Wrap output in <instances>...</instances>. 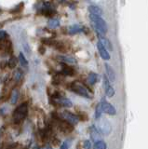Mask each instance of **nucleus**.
<instances>
[{"label": "nucleus", "mask_w": 148, "mask_h": 149, "mask_svg": "<svg viewBox=\"0 0 148 149\" xmlns=\"http://www.w3.org/2000/svg\"><path fill=\"white\" fill-rule=\"evenodd\" d=\"M96 32V35H97V37H98L99 41L101 42V44H103L106 49L108 50H113V46H112V43L110 42V40L108 38H106L105 37V35L103 34V33H101L99 31H95Z\"/></svg>", "instance_id": "423d86ee"}, {"label": "nucleus", "mask_w": 148, "mask_h": 149, "mask_svg": "<svg viewBox=\"0 0 148 149\" xmlns=\"http://www.w3.org/2000/svg\"><path fill=\"white\" fill-rule=\"evenodd\" d=\"M98 130L103 134H109L111 132V126L106 119L101 120L98 125Z\"/></svg>", "instance_id": "1a4fd4ad"}, {"label": "nucleus", "mask_w": 148, "mask_h": 149, "mask_svg": "<svg viewBox=\"0 0 148 149\" xmlns=\"http://www.w3.org/2000/svg\"><path fill=\"white\" fill-rule=\"evenodd\" d=\"M81 31H82V27L78 24L71 25L68 28V34L69 35H76V34H78V33H80Z\"/></svg>", "instance_id": "dca6fc26"}, {"label": "nucleus", "mask_w": 148, "mask_h": 149, "mask_svg": "<svg viewBox=\"0 0 148 149\" xmlns=\"http://www.w3.org/2000/svg\"><path fill=\"white\" fill-rule=\"evenodd\" d=\"M103 112H104V110H103L101 104V102H100L99 104H97L96 108H95V118H100L101 114H103Z\"/></svg>", "instance_id": "412c9836"}, {"label": "nucleus", "mask_w": 148, "mask_h": 149, "mask_svg": "<svg viewBox=\"0 0 148 149\" xmlns=\"http://www.w3.org/2000/svg\"><path fill=\"white\" fill-rule=\"evenodd\" d=\"M48 26L49 28H52V29H55L60 26V21L57 20V19H50V20L48 22Z\"/></svg>", "instance_id": "aec40b11"}, {"label": "nucleus", "mask_w": 148, "mask_h": 149, "mask_svg": "<svg viewBox=\"0 0 148 149\" xmlns=\"http://www.w3.org/2000/svg\"><path fill=\"white\" fill-rule=\"evenodd\" d=\"M18 59L15 57V56H11V57L10 58V60H8V66H10V68H15L17 63H18Z\"/></svg>", "instance_id": "b1692460"}, {"label": "nucleus", "mask_w": 148, "mask_h": 149, "mask_svg": "<svg viewBox=\"0 0 148 149\" xmlns=\"http://www.w3.org/2000/svg\"><path fill=\"white\" fill-rule=\"evenodd\" d=\"M90 137H91V140L93 142H97L99 141V140L101 139L100 137V133H99V130H97L94 126H91L90 129Z\"/></svg>", "instance_id": "ddd939ff"}, {"label": "nucleus", "mask_w": 148, "mask_h": 149, "mask_svg": "<svg viewBox=\"0 0 148 149\" xmlns=\"http://www.w3.org/2000/svg\"><path fill=\"white\" fill-rule=\"evenodd\" d=\"M99 76L96 73H90L89 77H88V81L90 84V85H94L97 82H98Z\"/></svg>", "instance_id": "a211bd4d"}, {"label": "nucleus", "mask_w": 148, "mask_h": 149, "mask_svg": "<svg viewBox=\"0 0 148 149\" xmlns=\"http://www.w3.org/2000/svg\"><path fill=\"white\" fill-rule=\"evenodd\" d=\"M104 87L106 95L108 97H113L115 95V91L114 90V88L111 86V81L109 80V78L107 77L106 74L104 76Z\"/></svg>", "instance_id": "0eeeda50"}, {"label": "nucleus", "mask_w": 148, "mask_h": 149, "mask_svg": "<svg viewBox=\"0 0 148 149\" xmlns=\"http://www.w3.org/2000/svg\"><path fill=\"white\" fill-rule=\"evenodd\" d=\"M106 148H107V146H106V143L104 141H101V140L97 141L93 147V149H106Z\"/></svg>", "instance_id": "5701e85b"}, {"label": "nucleus", "mask_w": 148, "mask_h": 149, "mask_svg": "<svg viewBox=\"0 0 148 149\" xmlns=\"http://www.w3.org/2000/svg\"><path fill=\"white\" fill-rule=\"evenodd\" d=\"M105 72H106L105 74L109 78V80L111 82H114L115 80V73L114 71L113 67L108 63H105Z\"/></svg>", "instance_id": "9b49d317"}, {"label": "nucleus", "mask_w": 148, "mask_h": 149, "mask_svg": "<svg viewBox=\"0 0 148 149\" xmlns=\"http://www.w3.org/2000/svg\"><path fill=\"white\" fill-rule=\"evenodd\" d=\"M54 99V102H57L58 104L62 105L63 107H72L73 106V104L72 102L68 99V98H65L63 96H61V95H55L53 97Z\"/></svg>", "instance_id": "6e6552de"}, {"label": "nucleus", "mask_w": 148, "mask_h": 149, "mask_svg": "<svg viewBox=\"0 0 148 149\" xmlns=\"http://www.w3.org/2000/svg\"><path fill=\"white\" fill-rule=\"evenodd\" d=\"M22 77V72L21 70H17L16 73H15V80L16 81H20Z\"/></svg>", "instance_id": "393cba45"}, {"label": "nucleus", "mask_w": 148, "mask_h": 149, "mask_svg": "<svg viewBox=\"0 0 148 149\" xmlns=\"http://www.w3.org/2000/svg\"><path fill=\"white\" fill-rule=\"evenodd\" d=\"M60 149H69V143L68 142H64L60 147Z\"/></svg>", "instance_id": "cd10ccee"}, {"label": "nucleus", "mask_w": 148, "mask_h": 149, "mask_svg": "<svg viewBox=\"0 0 148 149\" xmlns=\"http://www.w3.org/2000/svg\"><path fill=\"white\" fill-rule=\"evenodd\" d=\"M28 114V105L26 102H24L21 105H19L15 109V111L13 112V121L15 123H21L24 120Z\"/></svg>", "instance_id": "f03ea898"}, {"label": "nucleus", "mask_w": 148, "mask_h": 149, "mask_svg": "<svg viewBox=\"0 0 148 149\" xmlns=\"http://www.w3.org/2000/svg\"><path fill=\"white\" fill-rule=\"evenodd\" d=\"M84 148L85 149H90L91 148V143L89 140H86L84 142Z\"/></svg>", "instance_id": "bb28decb"}, {"label": "nucleus", "mask_w": 148, "mask_h": 149, "mask_svg": "<svg viewBox=\"0 0 148 149\" xmlns=\"http://www.w3.org/2000/svg\"><path fill=\"white\" fill-rule=\"evenodd\" d=\"M61 73L63 74H64V76L71 77V76H74V74H75V70H74L72 67L68 66V65H63Z\"/></svg>", "instance_id": "f3484780"}, {"label": "nucleus", "mask_w": 148, "mask_h": 149, "mask_svg": "<svg viewBox=\"0 0 148 149\" xmlns=\"http://www.w3.org/2000/svg\"><path fill=\"white\" fill-rule=\"evenodd\" d=\"M58 60L60 62H62L63 63H70V64H76V60L72 57V56H67V55H64V56H58Z\"/></svg>", "instance_id": "f8f14e48"}, {"label": "nucleus", "mask_w": 148, "mask_h": 149, "mask_svg": "<svg viewBox=\"0 0 148 149\" xmlns=\"http://www.w3.org/2000/svg\"><path fill=\"white\" fill-rule=\"evenodd\" d=\"M71 90L79 96L88 98V99H89V98L90 99V98L92 97L90 92L89 91V90H88V88L79 81H74L71 84Z\"/></svg>", "instance_id": "7ed1b4c3"}, {"label": "nucleus", "mask_w": 148, "mask_h": 149, "mask_svg": "<svg viewBox=\"0 0 148 149\" xmlns=\"http://www.w3.org/2000/svg\"><path fill=\"white\" fill-rule=\"evenodd\" d=\"M89 10H90V14H94V15L101 16V14H103L101 8L99 6H97V5H90L89 7Z\"/></svg>", "instance_id": "2eb2a0df"}, {"label": "nucleus", "mask_w": 148, "mask_h": 149, "mask_svg": "<svg viewBox=\"0 0 148 149\" xmlns=\"http://www.w3.org/2000/svg\"><path fill=\"white\" fill-rule=\"evenodd\" d=\"M8 37V34H7V32L5 31H3L1 30L0 31V39H1V41H3L5 38H7Z\"/></svg>", "instance_id": "a878e982"}, {"label": "nucleus", "mask_w": 148, "mask_h": 149, "mask_svg": "<svg viewBox=\"0 0 148 149\" xmlns=\"http://www.w3.org/2000/svg\"><path fill=\"white\" fill-rule=\"evenodd\" d=\"M55 11V9L53 8V7L50 5L49 3H44L42 6V12L43 14L45 13L46 15H50Z\"/></svg>", "instance_id": "4468645a"}, {"label": "nucleus", "mask_w": 148, "mask_h": 149, "mask_svg": "<svg viewBox=\"0 0 148 149\" xmlns=\"http://www.w3.org/2000/svg\"><path fill=\"white\" fill-rule=\"evenodd\" d=\"M97 49H98V51H99V53L101 55V57L103 58L104 60H105V61L110 60V54L108 52V49H106L100 41L97 43Z\"/></svg>", "instance_id": "9d476101"}, {"label": "nucleus", "mask_w": 148, "mask_h": 149, "mask_svg": "<svg viewBox=\"0 0 148 149\" xmlns=\"http://www.w3.org/2000/svg\"><path fill=\"white\" fill-rule=\"evenodd\" d=\"M61 118L63 120L67 121L68 123L72 124L73 126L76 125L78 122H79V118H78L76 115L73 114V113H71V112H69V111H63L62 113V115H61Z\"/></svg>", "instance_id": "20e7f679"}, {"label": "nucleus", "mask_w": 148, "mask_h": 149, "mask_svg": "<svg viewBox=\"0 0 148 149\" xmlns=\"http://www.w3.org/2000/svg\"><path fill=\"white\" fill-rule=\"evenodd\" d=\"M90 18L91 23H92V26H93L95 31H99L104 35L107 33V31H108L107 23L105 22V21L104 20V19L101 18V16L94 15V14H90Z\"/></svg>", "instance_id": "f257e3e1"}, {"label": "nucleus", "mask_w": 148, "mask_h": 149, "mask_svg": "<svg viewBox=\"0 0 148 149\" xmlns=\"http://www.w3.org/2000/svg\"><path fill=\"white\" fill-rule=\"evenodd\" d=\"M19 62L22 66H24V67H27V65H28V61H27L24 54L22 52H21L19 54Z\"/></svg>", "instance_id": "4be33fe9"}, {"label": "nucleus", "mask_w": 148, "mask_h": 149, "mask_svg": "<svg viewBox=\"0 0 148 149\" xmlns=\"http://www.w3.org/2000/svg\"><path fill=\"white\" fill-rule=\"evenodd\" d=\"M18 98H19V91H18L16 88H14L10 94V104H15L18 101Z\"/></svg>", "instance_id": "6ab92c4d"}, {"label": "nucleus", "mask_w": 148, "mask_h": 149, "mask_svg": "<svg viewBox=\"0 0 148 149\" xmlns=\"http://www.w3.org/2000/svg\"><path fill=\"white\" fill-rule=\"evenodd\" d=\"M101 107H103V110L105 114L110 115V116H115L117 114V110H115V107L111 104H109L104 98H103V99L101 100Z\"/></svg>", "instance_id": "39448f33"}]
</instances>
